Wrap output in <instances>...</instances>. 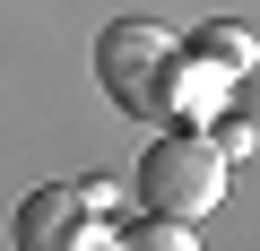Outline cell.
I'll return each instance as SVG.
<instances>
[{
    "instance_id": "1",
    "label": "cell",
    "mask_w": 260,
    "mask_h": 251,
    "mask_svg": "<svg viewBox=\"0 0 260 251\" xmlns=\"http://www.w3.org/2000/svg\"><path fill=\"white\" fill-rule=\"evenodd\" d=\"M217 199H225V156H217V139L191 130V121H165V130L148 139V156H139V208L191 225V217H208Z\"/></svg>"
},
{
    "instance_id": "2",
    "label": "cell",
    "mask_w": 260,
    "mask_h": 251,
    "mask_svg": "<svg viewBox=\"0 0 260 251\" xmlns=\"http://www.w3.org/2000/svg\"><path fill=\"white\" fill-rule=\"evenodd\" d=\"M165 61H174V35L148 18H121L95 35V78L130 121H165Z\"/></svg>"
},
{
    "instance_id": "3",
    "label": "cell",
    "mask_w": 260,
    "mask_h": 251,
    "mask_svg": "<svg viewBox=\"0 0 260 251\" xmlns=\"http://www.w3.org/2000/svg\"><path fill=\"white\" fill-rule=\"evenodd\" d=\"M18 251H104L95 217L78 208V182H44L18 199Z\"/></svg>"
},
{
    "instance_id": "5",
    "label": "cell",
    "mask_w": 260,
    "mask_h": 251,
    "mask_svg": "<svg viewBox=\"0 0 260 251\" xmlns=\"http://www.w3.org/2000/svg\"><path fill=\"white\" fill-rule=\"evenodd\" d=\"M104 251H200V242H191V225H174V217H139V225H121Z\"/></svg>"
},
{
    "instance_id": "4",
    "label": "cell",
    "mask_w": 260,
    "mask_h": 251,
    "mask_svg": "<svg viewBox=\"0 0 260 251\" xmlns=\"http://www.w3.org/2000/svg\"><path fill=\"white\" fill-rule=\"evenodd\" d=\"M191 61H208L217 78H251V61H260V44H251V26H234V18H217V26H200V35H191Z\"/></svg>"
}]
</instances>
